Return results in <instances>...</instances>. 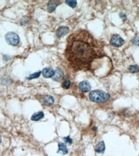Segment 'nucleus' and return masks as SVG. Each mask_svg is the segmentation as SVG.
<instances>
[{
  "instance_id": "obj_1",
  "label": "nucleus",
  "mask_w": 139,
  "mask_h": 156,
  "mask_svg": "<svg viewBox=\"0 0 139 156\" xmlns=\"http://www.w3.org/2000/svg\"><path fill=\"white\" fill-rule=\"evenodd\" d=\"M65 58L69 66L76 72H93L96 61L106 56L103 44L89 31L79 29L67 38Z\"/></svg>"
},
{
  "instance_id": "obj_2",
  "label": "nucleus",
  "mask_w": 139,
  "mask_h": 156,
  "mask_svg": "<svg viewBox=\"0 0 139 156\" xmlns=\"http://www.w3.org/2000/svg\"><path fill=\"white\" fill-rule=\"evenodd\" d=\"M89 98L92 102L101 103V102H105L107 100H109L110 95V93L104 92L102 90L95 89V90H93L89 93Z\"/></svg>"
},
{
  "instance_id": "obj_3",
  "label": "nucleus",
  "mask_w": 139,
  "mask_h": 156,
  "mask_svg": "<svg viewBox=\"0 0 139 156\" xmlns=\"http://www.w3.org/2000/svg\"><path fill=\"white\" fill-rule=\"evenodd\" d=\"M5 39L7 42L12 46H16L20 43V38L18 34H16L14 32H8L5 35Z\"/></svg>"
},
{
  "instance_id": "obj_4",
  "label": "nucleus",
  "mask_w": 139,
  "mask_h": 156,
  "mask_svg": "<svg viewBox=\"0 0 139 156\" xmlns=\"http://www.w3.org/2000/svg\"><path fill=\"white\" fill-rule=\"evenodd\" d=\"M110 43L114 47H120L124 44V40L119 34H113L110 37Z\"/></svg>"
},
{
  "instance_id": "obj_5",
  "label": "nucleus",
  "mask_w": 139,
  "mask_h": 156,
  "mask_svg": "<svg viewBox=\"0 0 139 156\" xmlns=\"http://www.w3.org/2000/svg\"><path fill=\"white\" fill-rule=\"evenodd\" d=\"M41 101L45 106H52V105L54 104L55 102L54 98L52 97V95H49V94H44L41 98Z\"/></svg>"
},
{
  "instance_id": "obj_6",
  "label": "nucleus",
  "mask_w": 139,
  "mask_h": 156,
  "mask_svg": "<svg viewBox=\"0 0 139 156\" xmlns=\"http://www.w3.org/2000/svg\"><path fill=\"white\" fill-rule=\"evenodd\" d=\"M79 89L81 92L88 93L91 90V85L88 81H83L79 84Z\"/></svg>"
},
{
  "instance_id": "obj_7",
  "label": "nucleus",
  "mask_w": 139,
  "mask_h": 156,
  "mask_svg": "<svg viewBox=\"0 0 139 156\" xmlns=\"http://www.w3.org/2000/svg\"><path fill=\"white\" fill-rule=\"evenodd\" d=\"M64 77V72L63 70L61 68H57V69L55 70V74L52 77V80L54 81H61Z\"/></svg>"
},
{
  "instance_id": "obj_8",
  "label": "nucleus",
  "mask_w": 139,
  "mask_h": 156,
  "mask_svg": "<svg viewBox=\"0 0 139 156\" xmlns=\"http://www.w3.org/2000/svg\"><path fill=\"white\" fill-rule=\"evenodd\" d=\"M70 32V28L66 26H60L56 32V35L57 38H62Z\"/></svg>"
},
{
  "instance_id": "obj_9",
  "label": "nucleus",
  "mask_w": 139,
  "mask_h": 156,
  "mask_svg": "<svg viewBox=\"0 0 139 156\" xmlns=\"http://www.w3.org/2000/svg\"><path fill=\"white\" fill-rule=\"evenodd\" d=\"M55 74V70L52 68H45L42 71V75L44 78H52Z\"/></svg>"
},
{
  "instance_id": "obj_10",
  "label": "nucleus",
  "mask_w": 139,
  "mask_h": 156,
  "mask_svg": "<svg viewBox=\"0 0 139 156\" xmlns=\"http://www.w3.org/2000/svg\"><path fill=\"white\" fill-rule=\"evenodd\" d=\"M61 4V2H57V1H50L48 3V5H47V9H48V11L49 13H52L55 11L56 8L57 7L58 5Z\"/></svg>"
},
{
  "instance_id": "obj_11",
  "label": "nucleus",
  "mask_w": 139,
  "mask_h": 156,
  "mask_svg": "<svg viewBox=\"0 0 139 156\" xmlns=\"http://www.w3.org/2000/svg\"><path fill=\"white\" fill-rule=\"evenodd\" d=\"M106 150L105 142L103 141H99L96 146H95V151L98 154H103Z\"/></svg>"
},
{
  "instance_id": "obj_12",
  "label": "nucleus",
  "mask_w": 139,
  "mask_h": 156,
  "mask_svg": "<svg viewBox=\"0 0 139 156\" xmlns=\"http://www.w3.org/2000/svg\"><path fill=\"white\" fill-rule=\"evenodd\" d=\"M58 154H61L62 155H65L66 154H68V148L65 143H61V142H58V151H57Z\"/></svg>"
},
{
  "instance_id": "obj_13",
  "label": "nucleus",
  "mask_w": 139,
  "mask_h": 156,
  "mask_svg": "<svg viewBox=\"0 0 139 156\" xmlns=\"http://www.w3.org/2000/svg\"><path fill=\"white\" fill-rule=\"evenodd\" d=\"M44 117V113L43 112H38L34 113L31 116V120L33 121H39Z\"/></svg>"
},
{
  "instance_id": "obj_14",
  "label": "nucleus",
  "mask_w": 139,
  "mask_h": 156,
  "mask_svg": "<svg viewBox=\"0 0 139 156\" xmlns=\"http://www.w3.org/2000/svg\"><path fill=\"white\" fill-rule=\"evenodd\" d=\"M129 71L131 73H138L139 72V67L137 64H133L129 67Z\"/></svg>"
},
{
  "instance_id": "obj_15",
  "label": "nucleus",
  "mask_w": 139,
  "mask_h": 156,
  "mask_svg": "<svg viewBox=\"0 0 139 156\" xmlns=\"http://www.w3.org/2000/svg\"><path fill=\"white\" fill-rule=\"evenodd\" d=\"M42 74V72H40V71H38V72H36V73H33V74H31L30 75L29 77H27V79L28 80H33V79H37V78H39L40 77V75Z\"/></svg>"
},
{
  "instance_id": "obj_16",
  "label": "nucleus",
  "mask_w": 139,
  "mask_h": 156,
  "mask_svg": "<svg viewBox=\"0 0 139 156\" xmlns=\"http://www.w3.org/2000/svg\"><path fill=\"white\" fill-rule=\"evenodd\" d=\"M65 3L72 8H75L77 7V1H75V0H70V1L67 0V1H65Z\"/></svg>"
},
{
  "instance_id": "obj_17",
  "label": "nucleus",
  "mask_w": 139,
  "mask_h": 156,
  "mask_svg": "<svg viewBox=\"0 0 139 156\" xmlns=\"http://www.w3.org/2000/svg\"><path fill=\"white\" fill-rule=\"evenodd\" d=\"M62 87L64 88L65 89H68L70 87V85H71V82H70V80H65L64 81L62 82Z\"/></svg>"
},
{
  "instance_id": "obj_18",
  "label": "nucleus",
  "mask_w": 139,
  "mask_h": 156,
  "mask_svg": "<svg viewBox=\"0 0 139 156\" xmlns=\"http://www.w3.org/2000/svg\"><path fill=\"white\" fill-rule=\"evenodd\" d=\"M29 21H30L29 16H24L21 19V20H20V25H25V24H27L29 23Z\"/></svg>"
},
{
  "instance_id": "obj_19",
  "label": "nucleus",
  "mask_w": 139,
  "mask_h": 156,
  "mask_svg": "<svg viewBox=\"0 0 139 156\" xmlns=\"http://www.w3.org/2000/svg\"><path fill=\"white\" fill-rule=\"evenodd\" d=\"M131 42H132V44H133V45H134V46H139V36H137V37H135L134 39H132Z\"/></svg>"
},
{
  "instance_id": "obj_20",
  "label": "nucleus",
  "mask_w": 139,
  "mask_h": 156,
  "mask_svg": "<svg viewBox=\"0 0 139 156\" xmlns=\"http://www.w3.org/2000/svg\"><path fill=\"white\" fill-rule=\"evenodd\" d=\"M63 141L65 142V143H67V144H70V145H71L72 143H73V140L70 137V136H65L63 137Z\"/></svg>"
},
{
  "instance_id": "obj_21",
  "label": "nucleus",
  "mask_w": 139,
  "mask_h": 156,
  "mask_svg": "<svg viewBox=\"0 0 139 156\" xmlns=\"http://www.w3.org/2000/svg\"><path fill=\"white\" fill-rule=\"evenodd\" d=\"M12 81H11L9 78H3V80H2V83L3 84V85H8L9 83L11 82Z\"/></svg>"
},
{
  "instance_id": "obj_22",
  "label": "nucleus",
  "mask_w": 139,
  "mask_h": 156,
  "mask_svg": "<svg viewBox=\"0 0 139 156\" xmlns=\"http://www.w3.org/2000/svg\"><path fill=\"white\" fill-rule=\"evenodd\" d=\"M119 17H120V19H122L123 20H127V15H125V13H124V12H120L119 14Z\"/></svg>"
},
{
  "instance_id": "obj_23",
  "label": "nucleus",
  "mask_w": 139,
  "mask_h": 156,
  "mask_svg": "<svg viewBox=\"0 0 139 156\" xmlns=\"http://www.w3.org/2000/svg\"><path fill=\"white\" fill-rule=\"evenodd\" d=\"M3 60H4L5 62H7V61L10 59V56H8V55H7V54H4V55L3 56Z\"/></svg>"
},
{
  "instance_id": "obj_24",
  "label": "nucleus",
  "mask_w": 139,
  "mask_h": 156,
  "mask_svg": "<svg viewBox=\"0 0 139 156\" xmlns=\"http://www.w3.org/2000/svg\"><path fill=\"white\" fill-rule=\"evenodd\" d=\"M1 142H2V137L0 136V145H1Z\"/></svg>"
},
{
  "instance_id": "obj_25",
  "label": "nucleus",
  "mask_w": 139,
  "mask_h": 156,
  "mask_svg": "<svg viewBox=\"0 0 139 156\" xmlns=\"http://www.w3.org/2000/svg\"><path fill=\"white\" fill-rule=\"evenodd\" d=\"M138 12H139V11H138Z\"/></svg>"
}]
</instances>
